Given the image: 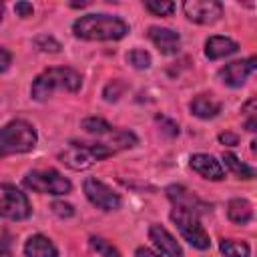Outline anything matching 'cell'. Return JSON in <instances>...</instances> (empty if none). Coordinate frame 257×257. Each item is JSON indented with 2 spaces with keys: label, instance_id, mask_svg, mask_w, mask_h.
<instances>
[{
  "label": "cell",
  "instance_id": "obj_1",
  "mask_svg": "<svg viewBox=\"0 0 257 257\" xmlns=\"http://www.w3.org/2000/svg\"><path fill=\"white\" fill-rule=\"evenodd\" d=\"M72 32L82 40H120L128 32V24L110 14H84L72 24Z\"/></svg>",
  "mask_w": 257,
  "mask_h": 257
},
{
  "label": "cell",
  "instance_id": "obj_2",
  "mask_svg": "<svg viewBox=\"0 0 257 257\" xmlns=\"http://www.w3.org/2000/svg\"><path fill=\"white\" fill-rule=\"evenodd\" d=\"M82 86L80 74L70 68V66H58V68H48L40 72L30 88V94L34 100H46L56 88H64L68 92H78Z\"/></svg>",
  "mask_w": 257,
  "mask_h": 257
},
{
  "label": "cell",
  "instance_id": "obj_3",
  "mask_svg": "<svg viewBox=\"0 0 257 257\" xmlns=\"http://www.w3.org/2000/svg\"><path fill=\"white\" fill-rule=\"evenodd\" d=\"M38 143L36 128L22 118L10 120L0 128V157L30 153Z\"/></svg>",
  "mask_w": 257,
  "mask_h": 257
},
{
  "label": "cell",
  "instance_id": "obj_4",
  "mask_svg": "<svg viewBox=\"0 0 257 257\" xmlns=\"http://www.w3.org/2000/svg\"><path fill=\"white\" fill-rule=\"evenodd\" d=\"M114 155L112 149H108L106 145L102 143H76V141H70L64 151L58 153V161L62 165H66L68 169L72 171H84L88 167H92L94 163L106 159Z\"/></svg>",
  "mask_w": 257,
  "mask_h": 257
},
{
  "label": "cell",
  "instance_id": "obj_5",
  "mask_svg": "<svg viewBox=\"0 0 257 257\" xmlns=\"http://www.w3.org/2000/svg\"><path fill=\"white\" fill-rule=\"evenodd\" d=\"M80 126L86 133L94 135V137H104V143L102 145H106L114 153L116 151H122V149H131V147L137 145V135L135 133L124 131V128H114V126H110L100 116H88V118H84L80 122Z\"/></svg>",
  "mask_w": 257,
  "mask_h": 257
},
{
  "label": "cell",
  "instance_id": "obj_6",
  "mask_svg": "<svg viewBox=\"0 0 257 257\" xmlns=\"http://www.w3.org/2000/svg\"><path fill=\"white\" fill-rule=\"evenodd\" d=\"M171 221L177 225V229L181 231L183 239L193 245L195 249H209L211 247V239H209V233L203 229L201 221H199V215L193 213V211H187L183 207H175L171 211Z\"/></svg>",
  "mask_w": 257,
  "mask_h": 257
},
{
  "label": "cell",
  "instance_id": "obj_7",
  "mask_svg": "<svg viewBox=\"0 0 257 257\" xmlns=\"http://www.w3.org/2000/svg\"><path fill=\"white\" fill-rule=\"evenodd\" d=\"M22 183H24V187H28L36 193H44V195H66L72 189V183L54 169L30 171Z\"/></svg>",
  "mask_w": 257,
  "mask_h": 257
},
{
  "label": "cell",
  "instance_id": "obj_8",
  "mask_svg": "<svg viewBox=\"0 0 257 257\" xmlns=\"http://www.w3.org/2000/svg\"><path fill=\"white\" fill-rule=\"evenodd\" d=\"M32 213L28 197L14 185H0V217L8 221H24Z\"/></svg>",
  "mask_w": 257,
  "mask_h": 257
},
{
  "label": "cell",
  "instance_id": "obj_9",
  "mask_svg": "<svg viewBox=\"0 0 257 257\" xmlns=\"http://www.w3.org/2000/svg\"><path fill=\"white\" fill-rule=\"evenodd\" d=\"M82 189H84L86 199H88L94 207H98V209H102V211H116V209L120 207V203H122L120 197H118V193H114L110 187H106L102 181H98V179H94V177H88V179L84 181Z\"/></svg>",
  "mask_w": 257,
  "mask_h": 257
},
{
  "label": "cell",
  "instance_id": "obj_10",
  "mask_svg": "<svg viewBox=\"0 0 257 257\" xmlns=\"http://www.w3.org/2000/svg\"><path fill=\"white\" fill-rule=\"evenodd\" d=\"M183 12L191 22L213 24L223 16V4L217 0H187L183 2Z\"/></svg>",
  "mask_w": 257,
  "mask_h": 257
},
{
  "label": "cell",
  "instance_id": "obj_11",
  "mask_svg": "<svg viewBox=\"0 0 257 257\" xmlns=\"http://www.w3.org/2000/svg\"><path fill=\"white\" fill-rule=\"evenodd\" d=\"M255 70V58L249 56L245 60H235V62H229L225 64L221 70H219V78L221 82H225L227 86L231 88H239L245 84V80L253 74Z\"/></svg>",
  "mask_w": 257,
  "mask_h": 257
},
{
  "label": "cell",
  "instance_id": "obj_12",
  "mask_svg": "<svg viewBox=\"0 0 257 257\" xmlns=\"http://www.w3.org/2000/svg\"><path fill=\"white\" fill-rule=\"evenodd\" d=\"M149 38L153 40V44L159 48L161 54H177L181 48V36L171 30V28H159V26H151L149 28Z\"/></svg>",
  "mask_w": 257,
  "mask_h": 257
},
{
  "label": "cell",
  "instance_id": "obj_13",
  "mask_svg": "<svg viewBox=\"0 0 257 257\" xmlns=\"http://www.w3.org/2000/svg\"><path fill=\"white\" fill-rule=\"evenodd\" d=\"M191 169L195 173H199L203 179H211V181H221L225 177V171L221 167V163L207 153H197L191 157Z\"/></svg>",
  "mask_w": 257,
  "mask_h": 257
},
{
  "label": "cell",
  "instance_id": "obj_14",
  "mask_svg": "<svg viewBox=\"0 0 257 257\" xmlns=\"http://www.w3.org/2000/svg\"><path fill=\"white\" fill-rule=\"evenodd\" d=\"M149 239L161 249L163 255L167 257H183V249L177 243V239L163 227V225H151L149 229Z\"/></svg>",
  "mask_w": 257,
  "mask_h": 257
},
{
  "label": "cell",
  "instance_id": "obj_15",
  "mask_svg": "<svg viewBox=\"0 0 257 257\" xmlns=\"http://www.w3.org/2000/svg\"><path fill=\"white\" fill-rule=\"evenodd\" d=\"M167 197L175 203V207H183V209L193 211V213H197V215L207 209V205H205L199 197H195L191 191H187V189L181 187V185H171V187H167Z\"/></svg>",
  "mask_w": 257,
  "mask_h": 257
},
{
  "label": "cell",
  "instance_id": "obj_16",
  "mask_svg": "<svg viewBox=\"0 0 257 257\" xmlns=\"http://www.w3.org/2000/svg\"><path fill=\"white\" fill-rule=\"evenodd\" d=\"M239 50V44L235 40H231L229 36H211L205 42V54L211 60H219L225 56H231Z\"/></svg>",
  "mask_w": 257,
  "mask_h": 257
},
{
  "label": "cell",
  "instance_id": "obj_17",
  "mask_svg": "<svg viewBox=\"0 0 257 257\" xmlns=\"http://www.w3.org/2000/svg\"><path fill=\"white\" fill-rule=\"evenodd\" d=\"M24 255L26 257H58V249L48 237L38 233V235H32L26 239Z\"/></svg>",
  "mask_w": 257,
  "mask_h": 257
},
{
  "label": "cell",
  "instance_id": "obj_18",
  "mask_svg": "<svg viewBox=\"0 0 257 257\" xmlns=\"http://www.w3.org/2000/svg\"><path fill=\"white\" fill-rule=\"evenodd\" d=\"M189 108H191V112H193L195 116H199V118H213V116H217V114L221 112V102H217V100H215L213 96H209V94H199V96H195V98L191 100Z\"/></svg>",
  "mask_w": 257,
  "mask_h": 257
},
{
  "label": "cell",
  "instance_id": "obj_19",
  "mask_svg": "<svg viewBox=\"0 0 257 257\" xmlns=\"http://www.w3.org/2000/svg\"><path fill=\"white\" fill-rule=\"evenodd\" d=\"M227 217L235 225H247L253 219V205L247 199H231L227 205Z\"/></svg>",
  "mask_w": 257,
  "mask_h": 257
},
{
  "label": "cell",
  "instance_id": "obj_20",
  "mask_svg": "<svg viewBox=\"0 0 257 257\" xmlns=\"http://www.w3.org/2000/svg\"><path fill=\"white\" fill-rule=\"evenodd\" d=\"M223 161L229 167V171L233 175H237L239 179H253L255 177V169L249 167V165H245L243 161H239L233 153H223Z\"/></svg>",
  "mask_w": 257,
  "mask_h": 257
},
{
  "label": "cell",
  "instance_id": "obj_21",
  "mask_svg": "<svg viewBox=\"0 0 257 257\" xmlns=\"http://www.w3.org/2000/svg\"><path fill=\"white\" fill-rule=\"evenodd\" d=\"M219 249L225 257H249L251 247L245 241H235V239H221Z\"/></svg>",
  "mask_w": 257,
  "mask_h": 257
},
{
  "label": "cell",
  "instance_id": "obj_22",
  "mask_svg": "<svg viewBox=\"0 0 257 257\" xmlns=\"http://www.w3.org/2000/svg\"><path fill=\"white\" fill-rule=\"evenodd\" d=\"M88 245H90V249L96 253V255H100V257H120V253L116 251V247H112L106 239H102V237H90L88 239Z\"/></svg>",
  "mask_w": 257,
  "mask_h": 257
},
{
  "label": "cell",
  "instance_id": "obj_23",
  "mask_svg": "<svg viewBox=\"0 0 257 257\" xmlns=\"http://www.w3.org/2000/svg\"><path fill=\"white\" fill-rule=\"evenodd\" d=\"M145 8L155 14V16H171L175 12V2H159V0H149L145 2Z\"/></svg>",
  "mask_w": 257,
  "mask_h": 257
},
{
  "label": "cell",
  "instance_id": "obj_24",
  "mask_svg": "<svg viewBox=\"0 0 257 257\" xmlns=\"http://www.w3.org/2000/svg\"><path fill=\"white\" fill-rule=\"evenodd\" d=\"M126 60L137 68V70H147L151 66V54L145 50H131L126 54Z\"/></svg>",
  "mask_w": 257,
  "mask_h": 257
},
{
  "label": "cell",
  "instance_id": "obj_25",
  "mask_svg": "<svg viewBox=\"0 0 257 257\" xmlns=\"http://www.w3.org/2000/svg\"><path fill=\"white\" fill-rule=\"evenodd\" d=\"M34 44L40 48V50H44V52H58L60 50V42H56L52 36H48V34H40V36H36L34 38Z\"/></svg>",
  "mask_w": 257,
  "mask_h": 257
},
{
  "label": "cell",
  "instance_id": "obj_26",
  "mask_svg": "<svg viewBox=\"0 0 257 257\" xmlns=\"http://www.w3.org/2000/svg\"><path fill=\"white\" fill-rule=\"evenodd\" d=\"M52 213L60 219H68L74 215V207L70 203H64V201H54L52 203Z\"/></svg>",
  "mask_w": 257,
  "mask_h": 257
},
{
  "label": "cell",
  "instance_id": "obj_27",
  "mask_svg": "<svg viewBox=\"0 0 257 257\" xmlns=\"http://www.w3.org/2000/svg\"><path fill=\"white\" fill-rule=\"evenodd\" d=\"M122 90H124V84L120 82V80H112L110 84H106V88H104V98L106 100H118V96L122 94Z\"/></svg>",
  "mask_w": 257,
  "mask_h": 257
},
{
  "label": "cell",
  "instance_id": "obj_28",
  "mask_svg": "<svg viewBox=\"0 0 257 257\" xmlns=\"http://www.w3.org/2000/svg\"><path fill=\"white\" fill-rule=\"evenodd\" d=\"M157 122H163V131L169 135V137H175V135H179V126H177V122H173V120H169V118H165V116H157Z\"/></svg>",
  "mask_w": 257,
  "mask_h": 257
},
{
  "label": "cell",
  "instance_id": "obj_29",
  "mask_svg": "<svg viewBox=\"0 0 257 257\" xmlns=\"http://www.w3.org/2000/svg\"><path fill=\"white\" fill-rule=\"evenodd\" d=\"M14 10H16V14L22 16V18H28V16H32V12H34L32 4H28V2H16Z\"/></svg>",
  "mask_w": 257,
  "mask_h": 257
},
{
  "label": "cell",
  "instance_id": "obj_30",
  "mask_svg": "<svg viewBox=\"0 0 257 257\" xmlns=\"http://www.w3.org/2000/svg\"><path fill=\"white\" fill-rule=\"evenodd\" d=\"M219 143L229 145V147H235V145L239 143V137H237L235 133H221V135H219Z\"/></svg>",
  "mask_w": 257,
  "mask_h": 257
},
{
  "label": "cell",
  "instance_id": "obj_31",
  "mask_svg": "<svg viewBox=\"0 0 257 257\" xmlns=\"http://www.w3.org/2000/svg\"><path fill=\"white\" fill-rule=\"evenodd\" d=\"M10 62H12L10 52H8L6 48H2V46H0V72H4V70L10 66Z\"/></svg>",
  "mask_w": 257,
  "mask_h": 257
},
{
  "label": "cell",
  "instance_id": "obj_32",
  "mask_svg": "<svg viewBox=\"0 0 257 257\" xmlns=\"http://www.w3.org/2000/svg\"><path fill=\"white\" fill-rule=\"evenodd\" d=\"M135 255H137V257H161L159 253H155V251H151V249H147V247H139V249L135 251Z\"/></svg>",
  "mask_w": 257,
  "mask_h": 257
},
{
  "label": "cell",
  "instance_id": "obj_33",
  "mask_svg": "<svg viewBox=\"0 0 257 257\" xmlns=\"http://www.w3.org/2000/svg\"><path fill=\"white\" fill-rule=\"evenodd\" d=\"M0 257H12V251H10L8 241H2V239H0Z\"/></svg>",
  "mask_w": 257,
  "mask_h": 257
},
{
  "label": "cell",
  "instance_id": "obj_34",
  "mask_svg": "<svg viewBox=\"0 0 257 257\" xmlns=\"http://www.w3.org/2000/svg\"><path fill=\"white\" fill-rule=\"evenodd\" d=\"M2 14H4V4L0 2V20H2Z\"/></svg>",
  "mask_w": 257,
  "mask_h": 257
}]
</instances>
